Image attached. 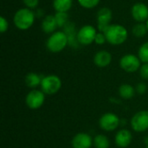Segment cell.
<instances>
[{
    "label": "cell",
    "instance_id": "6",
    "mask_svg": "<svg viewBox=\"0 0 148 148\" xmlns=\"http://www.w3.org/2000/svg\"><path fill=\"white\" fill-rule=\"evenodd\" d=\"M120 117L112 112L105 113L99 119V127L106 132H113L121 126Z\"/></svg>",
    "mask_w": 148,
    "mask_h": 148
},
{
    "label": "cell",
    "instance_id": "25",
    "mask_svg": "<svg viewBox=\"0 0 148 148\" xmlns=\"http://www.w3.org/2000/svg\"><path fill=\"white\" fill-rule=\"evenodd\" d=\"M40 0H23V3L26 8H29L30 10H36L39 5Z\"/></svg>",
    "mask_w": 148,
    "mask_h": 148
},
{
    "label": "cell",
    "instance_id": "7",
    "mask_svg": "<svg viewBox=\"0 0 148 148\" xmlns=\"http://www.w3.org/2000/svg\"><path fill=\"white\" fill-rule=\"evenodd\" d=\"M142 62L137 55L126 54L120 59V67L127 73H135L140 70Z\"/></svg>",
    "mask_w": 148,
    "mask_h": 148
},
{
    "label": "cell",
    "instance_id": "3",
    "mask_svg": "<svg viewBox=\"0 0 148 148\" xmlns=\"http://www.w3.org/2000/svg\"><path fill=\"white\" fill-rule=\"evenodd\" d=\"M46 48L51 53H60L69 46V41L63 30H56L46 40Z\"/></svg>",
    "mask_w": 148,
    "mask_h": 148
},
{
    "label": "cell",
    "instance_id": "15",
    "mask_svg": "<svg viewBox=\"0 0 148 148\" xmlns=\"http://www.w3.org/2000/svg\"><path fill=\"white\" fill-rule=\"evenodd\" d=\"M113 60L111 53L108 50H100L94 56V63L96 67L103 69L108 67Z\"/></svg>",
    "mask_w": 148,
    "mask_h": 148
},
{
    "label": "cell",
    "instance_id": "14",
    "mask_svg": "<svg viewBox=\"0 0 148 148\" xmlns=\"http://www.w3.org/2000/svg\"><path fill=\"white\" fill-rule=\"evenodd\" d=\"M133 140V134L132 133L126 128L120 129L114 136V143L120 148L128 147Z\"/></svg>",
    "mask_w": 148,
    "mask_h": 148
},
{
    "label": "cell",
    "instance_id": "30",
    "mask_svg": "<svg viewBox=\"0 0 148 148\" xmlns=\"http://www.w3.org/2000/svg\"><path fill=\"white\" fill-rule=\"evenodd\" d=\"M35 15H36V17L40 18V17L44 16V11L42 10H41V9H36L35 10Z\"/></svg>",
    "mask_w": 148,
    "mask_h": 148
},
{
    "label": "cell",
    "instance_id": "11",
    "mask_svg": "<svg viewBox=\"0 0 148 148\" xmlns=\"http://www.w3.org/2000/svg\"><path fill=\"white\" fill-rule=\"evenodd\" d=\"M131 15L137 23H146L148 20V6L144 3H136L131 8Z\"/></svg>",
    "mask_w": 148,
    "mask_h": 148
},
{
    "label": "cell",
    "instance_id": "1",
    "mask_svg": "<svg viewBox=\"0 0 148 148\" xmlns=\"http://www.w3.org/2000/svg\"><path fill=\"white\" fill-rule=\"evenodd\" d=\"M35 11L29 8L23 7L18 9L13 16V23L19 30H27L30 29L36 20Z\"/></svg>",
    "mask_w": 148,
    "mask_h": 148
},
{
    "label": "cell",
    "instance_id": "32",
    "mask_svg": "<svg viewBox=\"0 0 148 148\" xmlns=\"http://www.w3.org/2000/svg\"><path fill=\"white\" fill-rule=\"evenodd\" d=\"M146 148H148V144H147V147H146Z\"/></svg>",
    "mask_w": 148,
    "mask_h": 148
},
{
    "label": "cell",
    "instance_id": "27",
    "mask_svg": "<svg viewBox=\"0 0 148 148\" xmlns=\"http://www.w3.org/2000/svg\"><path fill=\"white\" fill-rule=\"evenodd\" d=\"M140 77L145 80L147 81L148 80V63H142L140 68Z\"/></svg>",
    "mask_w": 148,
    "mask_h": 148
},
{
    "label": "cell",
    "instance_id": "16",
    "mask_svg": "<svg viewBox=\"0 0 148 148\" xmlns=\"http://www.w3.org/2000/svg\"><path fill=\"white\" fill-rule=\"evenodd\" d=\"M57 28L58 26L54 15H46L42 18L41 23V29L45 34L51 35L56 31Z\"/></svg>",
    "mask_w": 148,
    "mask_h": 148
},
{
    "label": "cell",
    "instance_id": "17",
    "mask_svg": "<svg viewBox=\"0 0 148 148\" xmlns=\"http://www.w3.org/2000/svg\"><path fill=\"white\" fill-rule=\"evenodd\" d=\"M42 77L43 76L40 75L37 73L29 72L25 75L24 82H25V84L28 88H32V89H36L37 87H40Z\"/></svg>",
    "mask_w": 148,
    "mask_h": 148
},
{
    "label": "cell",
    "instance_id": "24",
    "mask_svg": "<svg viewBox=\"0 0 148 148\" xmlns=\"http://www.w3.org/2000/svg\"><path fill=\"white\" fill-rule=\"evenodd\" d=\"M78 3L84 9L91 10L95 8L101 2V0H77Z\"/></svg>",
    "mask_w": 148,
    "mask_h": 148
},
{
    "label": "cell",
    "instance_id": "18",
    "mask_svg": "<svg viewBox=\"0 0 148 148\" xmlns=\"http://www.w3.org/2000/svg\"><path fill=\"white\" fill-rule=\"evenodd\" d=\"M118 92H119L120 97L124 99V100L132 99L136 94L135 88H134L131 84H128V83L121 84L119 88Z\"/></svg>",
    "mask_w": 148,
    "mask_h": 148
},
{
    "label": "cell",
    "instance_id": "22",
    "mask_svg": "<svg viewBox=\"0 0 148 148\" xmlns=\"http://www.w3.org/2000/svg\"><path fill=\"white\" fill-rule=\"evenodd\" d=\"M58 28H63L69 22V16L68 12H56L54 14Z\"/></svg>",
    "mask_w": 148,
    "mask_h": 148
},
{
    "label": "cell",
    "instance_id": "29",
    "mask_svg": "<svg viewBox=\"0 0 148 148\" xmlns=\"http://www.w3.org/2000/svg\"><path fill=\"white\" fill-rule=\"evenodd\" d=\"M147 90V86L146 83L144 82H139L137 83L136 87H135V91L137 94L139 95H144Z\"/></svg>",
    "mask_w": 148,
    "mask_h": 148
},
{
    "label": "cell",
    "instance_id": "8",
    "mask_svg": "<svg viewBox=\"0 0 148 148\" xmlns=\"http://www.w3.org/2000/svg\"><path fill=\"white\" fill-rule=\"evenodd\" d=\"M132 129L137 133L148 131V110H141L134 114L130 121Z\"/></svg>",
    "mask_w": 148,
    "mask_h": 148
},
{
    "label": "cell",
    "instance_id": "9",
    "mask_svg": "<svg viewBox=\"0 0 148 148\" xmlns=\"http://www.w3.org/2000/svg\"><path fill=\"white\" fill-rule=\"evenodd\" d=\"M45 95H46L42 90L32 89L27 94L25 97V104L29 109H39L44 104Z\"/></svg>",
    "mask_w": 148,
    "mask_h": 148
},
{
    "label": "cell",
    "instance_id": "13",
    "mask_svg": "<svg viewBox=\"0 0 148 148\" xmlns=\"http://www.w3.org/2000/svg\"><path fill=\"white\" fill-rule=\"evenodd\" d=\"M63 32L66 34L69 41V46H70L72 49H79L81 47L78 39H77V29L75 27V24L72 22H69L63 28Z\"/></svg>",
    "mask_w": 148,
    "mask_h": 148
},
{
    "label": "cell",
    "instance_id": "12",
    "mask_svg": "<svg viewBox=\"0 0 148 148\" xmlns=\"http://www.w3.org/2000/svg\"><path fill=\"white\" fill-rule=\"evenodd\" d=\"M93 145L94 138L88 133H78L71 140V146L73 148H91Z\"/></svg>",
    "mask_w": 148,
    "mask_h": 148
},
{
    "label": "cell",
    "instance_id": "4",
    "mask_svg": "<svg viewBox=\"0 0 148 148\" xmlns=\"http://www.w3.org/2000/svg\"><path fill=\"white\" fill-rule=\"evenodd\" d=\"M62 82L58 75H48L42 77L40 88L41 90L47 95H53L59 92L62 88Z\"/></svg>",
    "mask_w": 148,
    "mask_h": 148
},
{
    "label": "cell",
    "instance_id": "31",
    "mask_svg": "<svg viewBox=\"0 0 148 148\" xmlns=\"http://www.w3.org/2000/svg\"><path fill=\"white\" fill-rule=\"evenodd\" d=\"M146 24H147V29H148V20L146 22Z\"/></svg>",
    "mask_w": 148,
    "mask_h": 148
},
{
    "label": "cell",
    "instance_id": "26",
    "mask_svg": "<svg viewBox=\"0 0 148 148\" xmlns=\"http://www.w3.org/2000/svg\"><path fill=\"white\" fill-rule=\"evenodd\" d=\"M107 42V38L106 36L103 32H100L98 31L96 36H95V43L97 45H103L104 43Z\"/></svg>",
    "mask_w": 148,
    "mask_h": 148
},
{
    "label": "cell",
    "instance_id": "20",
    "mask_svg": "<svg viewBox=\"0 0 148 148\" xmlns=\"http://www.w3.org/2000/svg\"><path fill=\"white\" fill-rule=\"evenodd\" d=\"M94 146L95 148H109V139L104 134H97L94 137Z\"/></svg>",
    "mask_w": 148,
    "mask_h": 148
},
{
    "label": "cell",
    "instance_id": "2",
    "mask_svg": "<svg viewBox=\"0 0 148 148\" xmlns=\"http://www.w3.org/2000/svg\"><path fill=\"white\" fill-rule=\"evenodd\" d=\"M104 34L107 38V42L114 46L123 44L128 37L127 28L117 23H111L104 31Z\"/></svg>",
    "mask_w": 148,
    "mask_h": 148
},
{
    "label": "cell",
    "instance_id": "19",
    "mask_svg": "<svg viewBox=\"0 0 148 148\" xmlns=\"http://www.w3.org/2000/svg\"><path fill=\"white\" fill-rule=\"evenodd\" d=\"M52 6L56 12H69L73 6V0H53Z\"/></svg>",
    "mask_w": 148,
    "mask_h": 148
},
{
    "label": "cell",
    "instance_id": "5",
    "mask_svg": "<svg viewBox=\"0 0 148 148\" xmlns=\"http://www.w3.org/2000/svg\"><path fill=\"white\" fill-rule=\"evenodd\" d=\"M97 29L90 24L82 26L77 31V39L81 46H88L95 42Z\"/></svg>",
    "mask_w": 148,
    "mask_h": 148
},
{
    "label": "cell",
    "instance_id": "10",
    "mask_svg": "<svg viewBox=\"0 0 148 148\" xmlns=\"http://www.w3.org/2000/svg\"><path fill=\"white\" fill-rule=\"evenodd\" d=\"M113 17V13L111 9L108 7H101L96 14V23L97 29L100 32H103L111 24V20Z\"/></svg>",
    "mask_w": 148,
    "mask_h": 148
},
{
    "label": "cell",
    "instance_id": "28",
    "mask_svg": "<svg viewBox=\"0 0 148 148\" xmlns=\"http://www.w3.org/2000/svg\"><path fill=\"white\" fill-rule=\"evenodd\" d=\"M9 29V22L4 16H0V32L2 34L5 33Z\"/></svg>",
    "mask_w": 148,
    "mask_h": 148
},
{
    "label": "cell",
    "instance_id": "23",
    "mask_svg": "<svg viewBox=\"0 0 148 148\" xmlns=\"http://www.w3.org/2000/svg\"><path fill=\"white\" fill-rule=\"evenodd\" d=\"M140 60L142 63H148V41L140 45L138 49V54Z\"/></svg>",
    "mask_w": 148,
    "mask_h": 148
},
{
    "label": "cell",
    "instance_id": "21",
    "mask_svg": "<svg viewBox=\"0 0 148 148\" xmlns=\"http://www.w3.org/2000/svg\"><path fill=\"white\" fill-rule=\"evenodd\" d=\"M132 33L136 37H144L148 33L147 27L146 23H137L132 29Z\"/></svg>",
    "mask_w": 148,
    "mask_h": 148
}]
</instances>
